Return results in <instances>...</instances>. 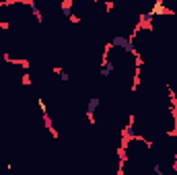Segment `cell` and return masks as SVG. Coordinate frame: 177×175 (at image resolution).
Wrapping results in <instances>:
<instances>
[{"label":"cell","instance_id":"1","mask_svg":"<svg viewBox=\"0 0 177 175\" xmlns=\"http://www.w3.org/2000/svg\"><path fill=\"white\" fill-rule=\"evenodd\" d=\"M23 85H31V80H29V76H27V74L23 76Z\"/></svg>","mask_w":177,"mask_h":175}]
</instances>
